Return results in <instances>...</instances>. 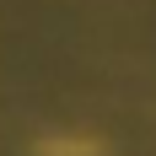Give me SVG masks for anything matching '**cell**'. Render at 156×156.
Segmentation results:
<instances>
[{
	"label": "cell",
	"instance_id": "6da1fadb",
	"mask_svg": "<svg viewBox=\"0 0 156 156\" xmlns=\"http://www.w3.org/2000/svg\"><path fill=\"white\" fill-rule=\"evenodd\" d=\"M38 156H97V145H86V140H59V145H43Z\"/></svg>",
	"mask_w": 156,
	"mask_h": 156
}]
</instances>
